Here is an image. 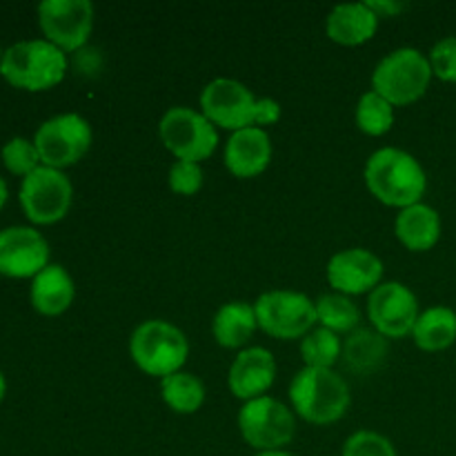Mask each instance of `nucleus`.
Instances as JSON below:
<instances>
[{
    "label": "nucleus",
    "mask_w": 456,
    "mask_h": 456,
    "mask_svg": "<svg viewBox=\"0 0 456 456\" xmlns=\"http://www.w3.org/2000/svg\"><path fill=\"white\" fill-rule=\"evenodd\" d=\"M239 430L245 444L256 452H274L292 444L297 419L292 410L272 396L243 403L239 412Z\"/></svg>",
    "instance_id": "nucleus-9"
},
{
    "label": "nucleus",
    "mask_w": 456,
    "mask_h": 456,
    "mask_svg": "<svg viewBox=\"0 0 456 456\" xmlns=\"http://www.w3.org/2000/svg\"><path fill=\"white\" fill-rule=\"evenodd\" d=\"M129 354L138 370L150 377L165 379L169 374L181 372L190 356V343L176 325L151 319L132 332Z\"/></svg>",
    "instance_id": "nucleus-5"
},
{
    "label": "nucleus",
    "mask_w": 456,
    "mask_h": 456,
    "mask_svg": "<svg viewBox=\"0 0 456 456\" xmlns=\"http://www.w3.org/2000/svg\"><path fill=\"white\" fill-rule=\"evenodd\" d=\"M343 354V343L338 334L325 328H314L301 338V356L305 368L332 370Z\"/></svg>",
    "instance_id": "nucleus-26"
},
{
    "label": "nucleus",
    "mask_w": 456,
    "mask_h": 456,
    "mask_svg": "<svg viewBox=\"0 0 456 456\" xmlns=\"http://www.w3.org/2000/svg\"><path fill=\"white\" fill-rule=\"evenodd\" d=\"M381 18L368 7V3H346L337 4L330 12L325 31L330 40L343 45V47H359L374 38Z\"/></svg>",
    "instance_id": "nucleus-18"
},
{
    "label": "nucleus",
    "mask_w": 456,
    "mask_h": 456,
    "mask_svg": "<svg viewBox=\"0 0 456 456\" xmlns=\"http://www.w3.org/2000/svg\"><path fill=\"white\" fill-rule=\"evenodd\" d=\"M76 297L74 279L62 265L49 263L36 279H31V305L43 316H61L71 307Z\"/></svg>",
    "instance_id": "nucleus-19"
},
{
    "label": "nucleus",
    "mask_w": 456,
    "mask_h": 456,
    "mask_svg": "<svg viewBox=\"0 0 456 456\" xmlns=\"http://www.w3.org/2000/svg\"><path fill=\"white\" fill-rule=\"evenodd\" d=\"M363 178L370 194L387 208L405 209L421 203L428 190L426 169L399 147H381L374 151L365 163Z\"/></svg>",
    "instance_id": "nucleus-1"
},
{
    "label": "nucleus",
    "mask_w": 456,
    "mask_h": 456,
    "mask_svg": "<svg viewBox=\"0 0 456 456\" xmlns=\"http://www.w3.org/2000/svg\"><path fill=\"white\" fill-rule=\"evenodd\" d=\"M258 330L256 312L254 305H248L243 301H232L218 307L212 321V334L216 343L227 350L248 346L249 338Z\"/></svg>",
    "instance_id": "nucleus-21"
},
{
    "label": "nucleus",
    "mask_w": 456,
    "mask_h": 456,
    "mask_svg": "<svg viewBox=\"0 0 456 456\" xmlns=\"http://www.w3.org/2000/svg\"><path fill=\"white\" fill-rule=\"evenodd\" d=\"M9 199V190H7V183H4V178L0 176V209L4 208V203H7Z\"/></svg>",
    "instance_id": "nucleus-33"
},
{
    "label": "nucleus",
    "mask_w": 456,
    "mask_h": 456,
    "mask_svg": "<svg viewBox=\"0 0 456 456\" xmlns=\"http://www.w3.org/2000/svg\"><path fill=\"white\" fill-rule=\"evenodd\" d=\"M419 301L408 285L399 281L381 283L368 298V316L374 330L386 338H403L412 334L419 319Z\"/></svg>",
    "instance_id": "nucleus-13"
},
{
    "label": "nucleus",
    "mask_w": 456,
    "mask_h": 456,
    "mask_svg": "<svg viewBox=\"0 0 456 456\" xmlns=\"http://www.w3.org/2000/svg\"><path fill=\"white\" fill-rule=\"evenodd\" d=\"M200 111L216 127L240 132L279 123L281 105L274 98H256L243 83L232 78H216L205 85L200 94Z\"/></svg>",
    "instance_id": "nucleus-2"
},
{
    "label": "nucleus",
    "mask_w": 456,
    "mask_h": 456,
    "mask_svg": "<svg viewBox=\"0 0 456 456\" xmlns=\"http://www.w3.org/2000/svg\"><path fill=\"white\" fill-rule=\"evenodd\" d=\"M354 120L361 132L368 134V136H383L395 125V107L386 98L379 96L374 89H370L368 94L361 96L359 105H356Z\"/></svg>",
    "instance_id": "nucleus-27"
},
{
    "label": "nucleus",
    "mask_w": 456,
    "mask_h": 456,
    "mask_svg": "<svg viewBox=\"0 0 456 456\" xmlns=\"http://www.w3.org/2000/svg\"><path fill=\"white\" fill-rule=\"evenodd\" d=\"M432 74L430 61L414 47H401L387 53L372 71V89L392 107H405L426 96Z\"/></svg>",
    "instance_id": "nucleus-6"
},
{
    "label": "nucleus",
    "mask_w": 456,
    "mask_h": 456,
    "mask_svg": "<svg viewBox=\"0 0 456 456\" xmlns=\"http://www.w3.org/2000/svg\"><path fill=\"white\" fill-rule=\"evenodd\" d=\"M387 343L386 337L379 332H368V330H356L343 346V356L347 365L356 372H370L377 370L379 363L386 359Z\"/></svg>",
    "instance_id": "nucleus-25"
},
{
    "label": "nucleus",
    "mask_w": 456,
    "mask_h": 456,
    "mask_svg": "<svg viewBox=\"0 0 456 456\" xmlns=\"http://www.w3.org/2000/svg\"><path fill=\"white\" fill-rule=\"evenodd\" d=\"M396 239L410 252H430L441 239V216L426 203L401 209L395 223Z\"/></svg>",
    "instance_id": "nucleus-20"
},
{
    "label": "nucleus",
    "mask_w": 456,
    "mask_h": 456,
    "mask_svg": "<svg viewBox=\"0 0 456 456\" xmlns=\"http://www.w3.org/2000/svg\"><path fill=\"white\" fill-rule=\"evenodd\" d=\"M254 456H294V454L285 452V450H274V452H256Z\"/></svg>",
    "instance_id": "nucleus-34"
},
{
    "label": "nucleus",
    "mask_w": 456,
    "mask_h": 456,
    "mask_svg": "<svg viewBox=\"0 0 456 456\" xmlns=\"http://www.w3.org/2000/svg\"><path fill=\"white\" fill-rule=\"evenodd\" d=\"M4 395H7V381H4V374L0 372V401L4 399Z\"/></svg>",
    "instance_id": "nucleus-35"
},
{
    "label": "nucleus",
    "mask_w": 456,
    "mask_h": 456,
    "mask_svg": "<svg viewBox=\"0 0 456 456\" xmlns=\"http://www.w3.org/2000/svg\"><path fill=\"white\" fill-rule=\"evenodd\" d=\"M159 136L163 145L176 156V160L200 163L209 159L218 147L216 125L191 107H172L159 123Z\"/></svg>",
    "instance_id": "nucleus-8"
},
{
    "label": "nucleus",
    "mask_w": 456,
    "mask_h": 456,
    "mask_svg": "<svg viewBox=\"0 0 456 456\" xmlns=\"http://www.w3.org/2000/svg\"><path fill=\"white\" fill-rule=\"evenodd\" d=\"M65 74L67 53L49 40H20L3 53L0 76L25 92H47L61 85Z\"/></svg>",
    "instance_id": "nucleus-4"
},
{
    "label": "nucleus",
    "mask_w": 456,
    "mask_h": 456,
    "mask_svg": "<svg viewBox=\"0 0 456 456\" xmlns=\"http://www.w3.org/2000/svg\"><path fill=\"white\" fill-rule=\"evenodd\" d=\"M34 145L45 167L65 169L92 147V127L80 114H58L36 129Z\"/></svg>",
    "instance_id": "nucleus-10"
},
{
    "label": "nucleus",
    "mask_w": 456,
    "mask_h": 456,
    "mask_svg": "<svg viewBox=\"0 0 456 456\" xmlns=\"http://www.w3.org/2000/svg\"><path fill=\"white\" fill-rule=\"evenodd\" d=\"M274 379L276 361L272 352L265 347H245L230 365L227 386L236 399L248 403V401L267 396V390L274 386Z\"/></svg>",
    "instance_id": "nucleus-16"
},
{
    "label": "nucleus",
    "mask_w": 456,
    "mask_h": 456,
    "mask_svg": "<svg viewBox=\"0 0 456 456\" xmlns=\"http://www.w3.org/2000/svg\"><path fill=\"white\" fill-rule=\"evenodd\" d=\"M289 401L303 421L330 426L346 417L352 395L346 379L334 370L303 368L289 383Z\"/></svg>",
    "instance_id": "nucleus-3"
},
{
    "label": "nucleus",
    "mask_w": 456,
    "mask_h": 456,
    "mask_svg": "<svg viewBox=\"0 0 456 456\" xmlns=\"http://www.w3.org/2000/svg\"><path fill=\"white\" fill-rule=\"evenodd\" d=\"M316 303V323L334 334L354 332L361 323V312L356 303L346 294H323Z\"/></svg>",
    "instance_id": "nucleus-24"
},
{
    "label": "nucleus",
    "mask_w": 456,
    "mask_h": 456,
    "mask_svg": "<svg viewBox=\"0 0 456 456\" xmlns=\"http://www.w3.org/2000/svg\"><path fill=\"white\" fill-rule=\"evenodd\" d=\"M160 396L176 414H194L205 403V386L191 372H176L160 379Z\"/></svg>",
    "instance_id": "nucleus-23"
},
{
    "label": "nucleus",
    "mask_w": 456,
    "mask_h": 456,
    "mask_svg": "<svg viewBox=\"0 0 456 456\" xmlns=\"http://www.w3.org/2000/svg\"><path fill=\"white\" fill-rule=\"evenodd\" d=\"M343 456H399L395 444L387 436L372 430H359L347 436Z\"/></svg>",
    "instance_id": "nucleus-29"
},
{
    "label": "nucleus",
    "mask_w": 456,
    "mask_h": 456,
    "mask_svg": "<svg viewBox=\"0 0 456 456\" xmlns=\"http://www.w3.org/2000/svg\"><path fill=\"white\" fill-rule=\"evenodd\" d=\"M3 53H4V52H3V49H0V65H3Z\"/></svg>",
    "instance_id": "nucleus-36"
},
{
    "label": "nucleus",
    "mask_w": 456,
    "mask_h": 456,
    "mask_svg": "<svg viewBox=\"0 0 456 456\" xmlns=\"http://www.w3.org/2000/svg\"><path fill=\"white\" fill-rule=\"evenodd\" d=\"M383 263L377 254L363 248L343 249L328 263V283L346 297L372 294L381 285Z\"/></svg>",
    "instance_id": "nucleus-15"
},
{
    "label": "nucleus",
    "mask_w": 456,
    "mask_h": 456,
    "mask_svg": "<svg viewBox=\"0 0 456 456\" xmlns=\"http://www.w3.org/2000/svg\"><path fill=\"white\" fill-rule=\"evenodd\" d=\"M412 338L423 352L448 350L456 341V312L445 305L428 307L414 323Z\"/></svg>",
    "instance_id": "nucleus-22"
},
{
    "label": "nucleus",
    "mask_w": 456,
    "mask_h": 456,
    "mask_svg": "<svg viewBox=\"0 0 456 456\" xmlns=\"http://www.w3.org/2000/svg\"><path fill=\"white\" fill-rule=\"evenodd\" d=\"M432 74L444 83H456V36H445L428 53Z\"/></svg>",
    "instance_id": "nucleus-31"
},
{
    "label": "nucleus",
    "mask_w": 456,
    "mask_h": 456,
    "mask_svg": "<svg viewBox=\"0 0 456 456\" xmlns=\"http://www.w3.org/2000/svg\"><path fill=\"white\" fill-rule=\"evenodd\" d=\"M203 169L200 163H190V160H176L169 167V190L178 196H194L203 187Z\"/></svg>",
    "instance_id": "nucleus-30"
},
{
    "label": "nucleus",
    "mask_w": 456,
    "mask_h": 456,
    "mask_svg": "<svg viewBox=\"0 0 456 456\" xmlns=\"http://www.w3.org/2000/svg\"><path fill=\"white\" fill-rule=\"evenodd\" d=\"M258 328L272 338L294 341L312 332L316 325V303L292 289H272L254 303Z\"/></svg>",
    "instance_id": "nucleus-7"
},
{
    "label": "nucleus",
    "mask_w": 456,
    "mask_h": 456,
    "mask_svg": "<svg viewBox=\"0 0 456 456\" xmlns=\"http://www.w3.org/2000/svg\"><path fill=\"white\" fill-rule=\"evenodd\" d=\"M49 265V243L34 227L0 232V274L7 279H36Z\"/></svg>",
    "instance_id": "nucleus-14"
},
{
    "label": "nucleus",
    "mask_w": 456,
    "mask_h": 456,
    "mask_svg": "<svg viewBox=\"0 0 456 456\" xmlns=\"http://www.w3.org/2000/svg\"><path fill=\"white\" fill-rule=\"evenodd\" d=\"M74 187L61 169L40 165L36 172L22 178L20 208L34 225H53L62 221L71 208Z\"/></svg>",
    "instance_id": "nucleus-11"
},
{
    "label": "nucleus",
    "mask_w": 456,
    "mask_h": 456,
    "mask_svg": "<svg viewBox=\"0 0 456 456\" xmlns=\"http://www.w3.org/2000/svg\"><path fill=\"white\" fill-rule=\"evenodd\" d=\"M38 25L45 40L61 52H78L94 29V4L89 0H43L38 4Z\"/></svg>",
    "instance_id": "nucleus-12"
},
{
    "label": "nucleus",
    "mask_w": 456,
    "mask_h": 456,
    "mask_svg": "<svg viewBox=\"0 0 456 456\" xmlns=\"http://www.w3.org/2000/svg\"><path fill=\"white\" fill-rule=\"evenodd\" d=\"M272 141L261 127L234 132L225 145V167L236 178H254L270 167Z\"/></svg>",
    "instance_id": "nucleus-17"
},
{
    "label": "nucleus",
    "mask_w": 456,
    "mask_h": 456,
    "mask_svg": "<svg viewBox=\"0 0 456 456\" xmlns=\"http://www.w3.org/2000/svg\"><path fill=\"white\" fill-rule=\"evenodd\" d=\"M368 7L377 13L379 18L381 16H396L405 9L403 3H383V0H368Z\"/></svg>",
    "instance_id": "nucleus-32"
},
{
    "label": "nucleus",
    "mask_w": 456,
    "mask_h": 456,
    "mask_svg": "<svg viewBox=\"0 0 456 456\" xmlns=\"http://www.w3.org/2000/svg\"><path fill=\"white\" fill-rule=\"evenodd\" d=\"M3 163L12 174L27 178L31 172H36L43 165V160H40L34 141L16 136L3 147Z\"/></svg>",
    "instance_id": "nucleus-28"
}]
</instances>
